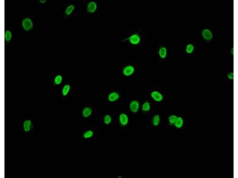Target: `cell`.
Masks as SVG:
<instances>
[{
  "mask_svg": "<svg viewBox=\"0 0 238 178\" xmlns=\"http://www.w3.org/2000/svg\"><path fill=\"white\" fill-rule=\"evenodd\" d=\"M23 28L25 31H29L33 27V23L31 19L29 18L24 19L21 23Z\"/></svg>",
  "mask_w": 238,
  "mask_h": 178,
  "instance_id": "obj_1",
  "label": "cell"
},
{
  "mask_svg": "<svg viewBox=\"0 0 238 178\" xmlns=\"http://www.w3.org/2000/svg\"><path fill=\"white\" fill-rule=\"evenodd\" d=\"M141 40L140 36L138 33H135L130 36L128 38L125 39L123 41L128 40L133 45L139 44Z\"/></svg>",
  "mask_w": 238,
  "mask_h": 178,
  "instance_id": "obj_2",
  "label": "cell"
},
{
  "mask_svg": "<svg viewBox=\"0 0 238 178\" xmlns=\"http://www.w3.org/2000/svg\"><path fill=\"white\" fill-rule=\"evenodd\" d=\"M135 69L134 66L131 65L126 66L122 70V74L126 77L130 76L134 73Z\"/></svg>",
  "mask_w": 238,
  "mask_h": 178,
  "instance_id": "obj_3",
  "label": "cell"
},
{
  "mask_svg": "<svg viewBox=\"0 0 238 178\" xmlns=\"http://www.w3.org/2000/svg\"><path fill=\"white\" fill-rule=\"evenodd\" d=\"M140 107V102L137 100L132 101L129 104V108L130 111L133 113H137Z\"/></svg>",
  "mask_w": 238,
  "mask_h": 178,
  "instance_id": "obj_4",
  "label": "cell"
},
{
  "mask_svg": "<svg viewBox=\"0 0 238 178\" xmlns=\"http://www.w3.org/2000/svg\"><path fill=\"white\" fill-rule=\"evenodd\" d=\"M150 96L152 99L156 102H160L163 100V94L158 91L155 90L151 91Z\"/></svg>",
  "mask_w": 238,
  "mask_h": 178,
  "instance_id": "obj_5",
  "label": "cell"
},
{
  "mask_svg": "<svg viewBox=\"0 0 238 178\" xmlns=\"http://www.w3.org/2000/svg\"><path fill=\"white\" fill-rule=\"evenodd\" d=\"M118 120L120 125L123 126H126L129 123V117L126 113H121L119 115Z\"/></svg>",
  "mask_w": 238,
  "mask_h": 178,
  "instance_id": "obj_6",
  "label": "cell"
},
{
  "mask_svg": "<svg viewBox=\"0 0 238 178\" xmlns=\"http://www.w3.org/2000/svg\"><path fill=\"white\" fill-rule=\"evenodd\" d=\"M202 35L203 38L207 41L211 40L213 37L212 32L210 30L207 28L204 29L202 30Z\"/></svg>",
  "mask_w": 238,
  "mask_h": 178,
  "instance_id": "obj_7",
  "label": "cell"
},
{
  "mask_svg": "<svg viewBox=\"0 0 238 178\" xmlns=\"http://www.w3.org/2000/svg\"><path fill=\"white\" fill-rule=\"evenodd\" d=\"M120 97V95L118 92L113 91L109 93L107 96V100L110 102H113L117 101Z\"/></svg>",
  "mask_w": 238,
  "mask_h": 178,
  "instance_id": "obj_8",
  "label": "cell"
},
{
  "mask_svg": "<svg viewBox=\"0 0 238 178\" xmlns=\"http://www.w3.org/2000/svg\"><path fill=\"white\" fill-rule=\"evenodd\" d=\"M97 7L98 6L96 2L91 1L89 2L87 4L86 9L88 12L90 14H93L96 11Z\"/></svg>",
  "mask_w": 238,
  "mask_h": 178,
  "instance_id": "obj_9",
  "label": "cell"
},
{
  "mask_svg": "<svg viewBox=\"0 0 238 178\" xmlns=\"http://www.w3.org/2000/svg\"><path fill=\"white\" fill-rule=\"evenodd\" d=\"M93 113L92 108L90 107H86L82 111V115L84 118H87L91 116Z\"/></svg>",
  "mask_w": 238,
  "mask_h": 178,
  "instance_id": "obj_10",
  "label": "cell"
},
{
  "mask_svg": "<svg viewBox=\"0 0 238 178\" xmlns=\"http://www.w3.org/2000/svg\"><path fill=\"white\" fill-rule=\"evenodd\" d=\"M32 127V121L30 120H26L23 123V128L24 130L26 132H28L30 131Z\"/></svg>",
  "mask_w": 238,
  "mask_h": 178,
  "instance_id": "obj_11",
  "label": "cell"
},
{
  "mask_svg": "<svg viewBox=\"0 0 238 178\" xmlns=\"http://www.w3.org/2000/svg\"><path fill=\"white\" fill-rule=\"evenodd\" d=\"M158 54L161 59H165L167 55V49L166 47L164 46L160 47L158 51Z\"/></svg>",
  "mask_w": 238,
  "mask_h": 178,
  "instance_id": "obj_12",
  "label": "cell"
},
{
  "mask_svg": "<svg viewBox=\"0 0 238 178\" xmlns=\"http://www.w3.org/2000/svg\"><path fill=\"white\" fill-rule=\"evenodd\" d=\"M161 121V117L159 115L156 114L154 116L152 120V123L153 126L156 127L158 126Z\"/></svg>",
  "mask_w": 238,
  "mask_h": 178,
  "instance_id": "obj_13",
  "label": "cell"
},
{
  "mask_svg": "<svg viewBox=\"0 0 238 178\" xmlns=\"http://www.w3.org/2000/svg\"><path fill=\"white\" fill-rule=\"evenodd\" d=\"M184 124V120L182 117H177L176 121L174 124L175 127L177 128H180L183 127Z\"/></svg>",
  "mask_w": 238,
  "mask_h": 178,
  "instance_id": "obj_14",
  "label": "cell"
},
{
  "mask_svg": "<svg viewBox=\"0 0 238 178\" xmlns=\"http://www.w3.org/2000/svg\"><path fill=\"white\" fill-rule=\"evenodd\" d=\"M71 89V86L69 84H66L64 85L63 87L62 90V95L64 96L67 95L70 91Z\"/></svg>",
  "mask_w": 238,
  "mask_h": 178,
  "instance_id": "obj_15",
  "label": "cell"
},
{
  "mask_svg": "<svg viewBox=\"0 0 238 178\" xmlns=\"http://www.w3.org/2000/svg\"><path fill=\"white\" fill-rule=\"evenodd\" d=\"M141 109L144 112H148L151 109V105L150 102L148 101L144 102L142 105Z\"/></svg>",
  "mask_w": 238,
  "mask_h": 178,
  "instance_id": "obj_16",
  "label": "cell"
},
{
  "mask_svg": "<svg viewBox=\"0 0 238 178\" xmlns=\"http://www.w3.org/2000/svg\"><path fill=\"white\" fill-rule=\"evenodd\" d=\"M94 134V132L92 130H88L86 131L83 133V137L84 138L86 139H89L93 136Z\"/></svg>",
  "mask_w": 238,
  "mask_h": 178,
  "instance_id": "obj_17",
  "label": "cell"
},
{
  "mask_svg": "<svg viewBox=\"0 0 238 178\" xmlns=\"http://www.w3.org/2000/svg\"><path fill=\"white\" fill-rule=\"evenodd\" d=\"M75 9V6L73 5H69L67 7L65 10V14L67 16H69L72 13Z\"/></svg>",
  "mask_w": 238,
  "mask_h": 178,
  "instance_id": "obj_18",
  "label": "cell"
},
{
  "mask_svg": "<svg viewBox=\"0 0 238 178\" xmlns=\"http://www.w3.org/2000/svg\"><path fill=\"white\" fill-rule=\"evenodd\" d=\"M112 121V117L111 115L109 114L105 115L104 117V123L105 125H109L111 124Z\"/></svg>",
  "mask_w": 238,
  "mask_h": 178,
  "instance_id": "obj_19",
  "label": "cell"
},
{
  "mask_svg": "<svg viewBox=\"0 0 238 178\" xmlns=\"http://www.w3.org/2000/svg\"><path fill=\"white\" fill-rule=\"evenodd\" d=\"M194 50V45L192 44H188L185 48V51L188 54H191L193 53Z\"/></svg>",
  "mask_w": 238,
  "mask_h": 178,
  "instance_id": "obj_20",
  "label": "cell"
},
{
  "mask_svg": "<svg viewBox=\"0 0 238 178\" xmlns=\"http://www.w3.org/2000/svg\"><path fill=\"white\" fill-rule=\"evenodd\" d=\"M12 36L11 32L8 30L5 31V38L6 42H10L12 39Z\"/></svg>",
  "mask_w": 238,
  "mask_h": 178,
  "instance_id": "obj_21",
  "label": "cell"
},
{
  "mask_svg": "<svg viewBox=\"0 0 238 178\" xmlns=\"http://www.w3.org/2000/svg\"><path fill=\"white\" fill-rule=\"evenodd\" d=\"M63 80V78L61 75H58L56 76L54 80V82L56 85H59L61 84Z\"/></svg>",
  "mask_w": 238,
  "mask_h": 178,
  "instance_id": "obj_22",
  "label": "cell"
},
{
  "mask_svg": "<svg viewBox=\"0 0 238 178\" xmlns=\"http://www.w3.org/2000/svg\"><path fill=\"white\" fill-rule=\"evenodd\" d=\"M177 117L174 115H171L168 118V121L170 125L174 124Z\"/></svg>",
  "mask_w": 238,
  "mask_h": 178,
  "instance_id": "obj_23",
  "label": "cell"
},
{
  "mask_svg": "<svg viewBox=\"0 0 238 178\" xmlns=\"http://www.w3.org/2000/svg\"><path fill=\"white\" fill-rule=\"evenodd\" d=\"M228 77L229 79L230 80H233L234 78V74L233 72H230L228 75Z\"/></svg>",
  "mask_w": 238,
  "mask_h": 178,
  "instance_id": "obj_24",
  "label": "cell"
},
{
  "mask_svg": "<svg viewBox=\"0 0 238 178\" xmlns=\"http://www.w3.org/2000/svg\"><path fill=\"white\" fill-rule=\"evenodd\" d=\"M39 2L41 3L44 4L47 2L46 0H40Z\"/></svg>",
  "mask_w": 238,
  "mask_h": 178,
  "instance_id": "obj_25",
  "label": "cell"
},
{
  "mask_svg": "<svg viewBox=\"0 0 238 178\" xmlns=\"http://www.w3.org/2000/svg\"><path fill=\"white\" fill-rule=\"evenodd\" d=\"M118 178H122V177L121 176H118Z\"/></svg>",
  "mask_w": 238,
  "mask_h": 178,
  "instance_id": "obj_26",
  "label": "cell"
}]
</instances>
